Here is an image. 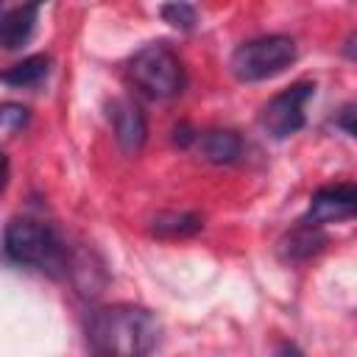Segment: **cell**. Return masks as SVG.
<instances>
[{
	"label": "cell",
	"instance_id": "cell-5",
	"mask_svg": "<svg viewBox=\"0 0 357 357\" xmlns=\"http://www.w3.org/2000/svg\"><path fill=\"white\" fill-rule=\"evenodd\" d=\"M315 95V84L310 81H298L293 84L290 89L273 95L265 106H262V114H259V123L262 128L273 137V139H287L293 137L301 126H304V109L310 103V98Z\"/></svg>",
	"mask_w": 357,
	"mask_h": 357
},
{
	"label": "cell",
	"instance_id": "cell-15",
	"mask_svg": "<svg viewBox=\"0 0 357 357\" xmlns=\"http://www.w3.org/2000/svg\"><path fill=\"white\" fill-rule=\"evenodd\" d=\"M351 117H354V106H351V103H346V106L340 109L337 120H335V126H340L349 137H354V123H351Z\"/></svg>",
	"mask_w": 357,
	"mask_h": 357
},
{
	"label": "cell",
	"instance_id": "cell-8",
	"mask_svg": "<svg viewBox=\"0 0 357 357\" xmlns=\"http://www.w3.org/2000/svg\"><path fill=\"white\" fill-rule=\"evenodd\" d=\"M36 17H39L36 3H22V6L0 3V47L6 50L22 47L36 28Z\"/></svg>",
	"mask_w": 357,
	"mask_h": 357
},
{
	"label": "cell",
	"instance_id": "cell-16",
	"mask_svg": "<svg viewBox=\"0 0 357 357\" xmlns=\"http://www.w3.org/2000/svg\"><path fill=\"white\" fill-rule=\"evenodd\" d=\"M6 178H8V159H6V153L0 151V192H3V187H6Z\"/></svg>",
	"mask_w": 357,
	"mask_h": 357
},
{
	"label": "cell",
	"instance_id": "cell-3",
	"mask_svg": "<svg viewBox=\"0 0 357 357\" xmlns=\"http://www.w3.org/2000/svg\"><path fill=\"white\" fill-rule=\"evenodd\" d=\"M131 81L139 92H145L148 98L165 100L181 92L184 86V67L181 59L176 56V50L165 42H148L142 45L128 64Z\"/></svg>",
	"mask_w": 357,
	"mask_h": 357
},
{
	"label": "cell",
	"instance_id": "cell-1",
	"mask_svg": "<svg viewBox=\"0 0 357 357\" xmlns=\"http://www.w3.org/2000/svg\"><path fill=\"white\" fill-rule=\"evenodd\" d=\"M159 332L156 315L137 304L100 307L86 318V346L92 357H151Z\"/></svg>",
	"mask_w": 357,
	"mask_h": 357
},
{
	"label": "cell",
	"instance_id": "cell-4",
	"mask_svg": "<svg viewBox=\"0 0 357 357\" xmlns=\"http://www.w3.org/2000/svg\"><path fill=\"white\" fill-rule=\"evenodd\" d=\"M298 56V47L290 36L284 33H271V36H259V39H248L243 42L234 53H231V73L237 81L243 84H254V81H265L273 78L279 73H284Z\"/></svg>",
	"mask_w": 357,
	"mask_h": 357
},
{
	"label": "cell",
	"instance_id": "cell-7",
	"mask_svg": "<svg viewBox=\"0 0 357 357\" xmlns=\"http://www.w3.org/2000/svg\"><path fill=\"white\" fill-rule=\"evenodd\" d=\"M109 120H112L117 145L126 153H139L148 139V123H145L142 109L128 98H117L109 103Z\"/></svg>",
	"mask_w": 357,
	"mask_h": 357
},
{
	"label": "cell",
	"instance_id": "cell-13",
	"mask_svg": "<svg viewBox=\"0 0 357 357\" xmlns=\"http://www.w3.org/2000/svg\"><path fill=\"white\" fill-rule=\"evenodd\" d=\"M159 14H162L165 22H170L173 28H181V31H190L198 22L195 6H190V3H165L159 8Z\"/></svg>",
	"mask_w": 357,
	"mask_h": 357
},
{
	"label": "cell",
	"instance_id": "cell-12",
	"mask_svg": "<svg viewBox=\"0 0 357 357\" xmlns=\"http://www.w3.org/2000/svg\"><path fill=\"white\" fill-rule=\"evenodd\" d=\"M204 220L192 212H162L153 218V234L159 237H190L195 231H201Z\"/></svg>",
	"mask_w": 357,
	"mask_h": 357
},
{
	"label": "cell",
	"instance_id": "cell-11",
	"mask_svg": "<svg viewBox=\"0 0 357 357\" xmlns=\"http://www.w3.org/2000/svg\"><path fill=\"white\" fill-rule=\"evenodd\" d=\"M50 75V59L47 56H28L17 64H11L8 70L0 73V81L17 89H28V86H39L45 78Z\"/></svg>",
	"mask_w": 357,
	"mask_h": 357
},
{
	"label": "cell",
	"instance_id": "cell-10",
	"mask_svg": "<svg viewBox=\"0 0 357 357\" xmlns=\"http://www.w3.org/2000/svg\"><path fill=\"white\" fill-rule=\"evenodd\" d=\"M326 245V234L318 226H307L301 223L298 229H293L282 243H279V254L290 262H301L310 259L312 254H318Z\"/></svg>",
	"mask_w": 357,
	"mask_h": 357
},
{
	"label": "cell",
	"instance_id": "cell-9",
	"mask_svg": "<svg viewBox=\"0 0 357 357\" xmlns=\"http://www.w3.org/2000/svg\"><path fill=\"white\" fill-rule=\"evenodd\" d=\"M195 151L212 162V165H231L240 159L243 153V139L237 131H229V128H212V131H201L195 134Z\"/></svg>",
	"mask_w": 357,
	"mask_h": 357
},
{
	"label": "cell",
	"instance_id": "cell-2",
	"mask_svg": "<svg viewBox=\"0 0 357 357\" xmlns=\"http://www.w3.org/2000/svg\"><path fill=\"white\" fill-rule=\"evenodd\" d=\"M6 254L20 262L31 265L47 273H59L67 265V251L53 231L50 223H42L36 218H14L6 226Z\"/></svg>",
	"mask_w": 357,
	"mask_h": 357
},
{
	"label": "cell",
	"instance_id": "cell-14",
	"mask_svg": "<svg viewBox=\"0 0 357 357\" xmlns=\"http://www.w3.org/2000/svg\"><path fill=\"white\" fill-rule=\"evenodd\" d=\"M31 120V112L22 106V103H3L0 106V131H22Z\"/></svg>",
	"mask_w": 357,
	"mask_h": 357
},
{
	"label": "cell",
	"instance_id": "cell-6",
	"mask_svg": "<svg viewBox=\"0 0 357 357\" xmlns=\"http://www.w3.org/2000/svg\"><path fill=\"white\" fill-rule=\"evenodd\" d=\"M354 209H357V190H354V184L343 181V184L321 187L310 198V209H307L301 223L321 229L326 223H340V220L354 218Z\"/></svg>",
	"mask_w": 357,
	"mask_h": 357
},
{
	"label": "cell",
	"instance_id": "cell-17",
	"mask_svg": "<svg viewBox=\"0 0 357 357\" xmlns=\"http://www.w3.org/2000/svg\"><path fill=\"white\" fill-rule=\"evenodd\" d=\"M276 357H301V354H298V351H296L293 346H287V343H284V346H279V351H276Z\"/></svg>",
	"mask_w": 357,
	"mask_h": 357
}]
</instances>
